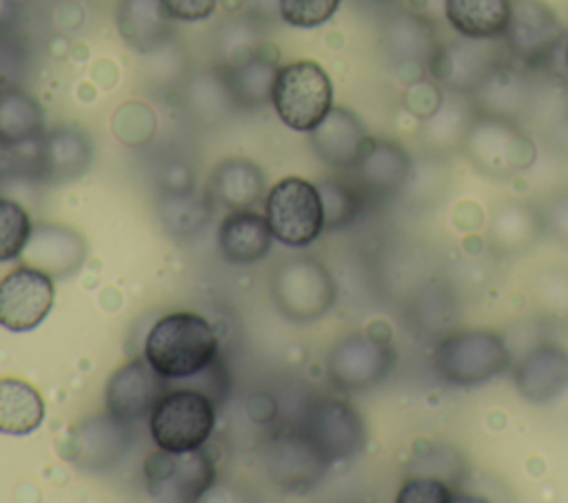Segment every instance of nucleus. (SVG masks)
Instances as JSON below:
<instances>
[{"label": "nucleus", "instance_id": "c756f323", "mask_svg": "<svg viewBox=\"0 0 568 503\" xmlns=\"http://www.w3.org/2000/svg\"><path fill=\"white\" fill-rule=\"evenodd\" d=\"M353 2L364 4V7H377V4H386V2H390V0H353Z\"/></svg>", "mask_w": 568, "mask_h": 503}, {"label": "nucleus", "instance_id": "ddd939ff", "mask_svg": "<svg viewBox=\"0 0 568 503\" xmlns=\"http://www.w3.org/2000/svg\"><path fill=\"white\" fill-rule=\"evenodd\" d=\"M390 348L373 337L353 335L331 355V374L342 388H366L390 366Z\"/></svg>", "mask_w": 568, "mask_h": 503}, {"label": "nucleus", "instance_id": "f8f14e48", "mask_svg": "<svg viewBox=\"0 0 568 503\" xmlns=\"http://www.w3.org/2000/svg\"><path fill=\"white\" fill-rule=\"evenodd\" d=\"M371 142L362 122L344 106H333L311 131V144L317 155L337 168H353Z\"/></svg>", "mask_w": 568, "mask_h": 503}, {"label": "nucleus", "instance_id": "6e6552de", "mask_svg": "<svg viewBox=\"0 0 568 503\" xmlns=\"http://www.w3.org/2000/svg\"><path fill=\"white\" fill-rule=\"evenodd\" d=\"M53 306V281L40 268L20 266L0 279V326L11 332L33 330Z\"/></svg>", "mask_w": 568, "mask_h": 503}, {"label": "nucleus", "instance_id": "aec40b11", "mask_svg": "<svg viewBox=\"0 0 568 503\" xmlns=\"http://www.w3.org/2000/svg\"><path fill=\"white\" fill-rule=\"evenodd\" d=\"M44 419V401L40 392L16 377L0 379V432L29 434Z\"/></svg>", "mask_w": 568, "mask_h": 503}, {"label": "nucleus", "instance_id": "b1692460", "mask_svg": "<svg viewBox=\"0 0 568 503\" xmlns=\"http://www.w3.org/2000/svg\"><path fill=\"white\" fill-rule=\"evenodd\" d=\"M357 168L362 182L368 188H393L397 186L406 171H408V160L404 151L390 142H371L362 160L353 166Z\"/></svg>", "mask_w": 568, "mask_h": 503}, {"label": "nucleus", "instance_id": "c85d7f7f", "mask_svg": "<svg viewBox=\"0 0 568 503\" xmlns=\"http://www.w3.org/2000/svg\"><path fill=\"white\" fill-rule=\"evenodd\" d=\"M166 9V13L173 20H184V22H197L206 20L213 11L217 0H160Z\"/></svg>", "mask_w": 568, "mask_h": 503}, {"label": "nucleus", "instance_id": "6ab92c4d", "mask_svg": "<svg viewBox=\"0 0 568 503\" xmlns=\"http://www.w3.org/2000/svg\"><path fill=\"white\" fill-rule=\"evenodd\" d=\"M264 188V177L257 164L244 157H229L217 164L211 191L231 211L253 208Z\"/></svg>", "mask_w": 568, "mask_h": 503}, {"label": "nucleus", "instance_id": "a211bd4d", "mask_svg": "<svg viewBox=\"0 0 568 503\" xmlns=\"http://www.w3.org/2000/svg\"><path fill=\"white\" fill-rule=\"evenodd\" d=\"M44 131L42 106L22 89L0 91V146L11 148L33 142Z\"/></svg>", "mask_w": 568, "mask_h": 503}, {"label": "nucleus", "instance_id": "4be33fe9", "mask_svg": "<svg viewBox=\"0 0 568 503\" xmlns=\"http://www.w3.org/2000/svg\"><path fill=\"white\" fill-rule=\"evenodd\" d=\"M124 425H126L124 421H118L111 414L82 423L78 428L80 434L73 439L75 443L73 459L91 468H102L111 463L126 448L129 432L124 430Z\"/></svg>", "mask_w": 568, "mask_h": 503}, {"label": "nucleus", "instance_id": "f257e3e1", "mask_svg": "<svg viewBox=\"0 0 568 503\" xmlns=\"http://www.w3.org/2000/svg\"><path fill=\"white\" fill-rule=\"evenodd\" d=\"M217 355L213 326L195 312L160 317L144 341V357L166 379H186L206 368Z\"/></svg>", "mask_w": 568, "mask_h": 503}, {"label": "nucleus", "instance_id": "9d476101", "mask_svg": "<svg viewBox=\"0 0 568 503\" xmlns=\"http://www.w3.org/2000/svg\"><path fill=\"white\" fill-rule=\"evenodd\" d=\"M164 374H160L146 357L133 359L118 368L106 383V410L118 421L131 423L149 417L162 394L169 390Z\"/></svg>", "mask_w": 568, "mask_h": 503}, {"label": "nucleus", "instance_id": "7ed1b4c3", "mask_svg": "<svg viewBox=\"0 0 568 503\" xmlns=\"http://www.w3.org/2000/svg\"><path fill=\"white\" fill-rule=\"evenodd\" d=\"M215 423L213 399L197 388L166 390L149 414V430L162 450H195L206 443Z\"/></svg>", "mask_w": 568, "mask_h": 503}, {"label": "nucleus", "instance_id": "4468645a", "mask_svg": "<svg viewBox=\"0 0 568 503\" xmlns=\"http://www.w3.org/2000/svg\"><path fill=\"white\" fill-rule=\"evenodd\" d=\"M273 230L266 215L251 208L231 211L220 224V250L233 264H255L260 261L273 244Z\"/></svg>", "mask_w": 568, "mask_h": 503}, {"label": "nucleus", "instance_id": "f03ea898", "mask_svg": "<svg viewBox=\"0 0 568 503\" xmlns=\"http://www.w3.org/2000/svg\"><path fill=\"white\" fill-rule=\"evenodd\" d=\"M271 104L288 129L311 133L333 109L331 78L313 60L284 64L275 71Z\"/></svg>", "mask_w": 568, "mask_h": 503}, {"label": "nucleus", "instance_id": "7c9ffc66", "mask_svg": "<svg viewBox=\"0 0 568 503\" xmlns=\"http://www.w3.org/2000/svg\"><path fill=\"white\" fill-rule=\"evenodd\" d=\"M564 53H566V66H568V40H566V51Z\"/></svg>", "mask_w": 568, "mask_h": 503}, {"label": "nucleus", "instance_id": "9b49d317", "mask_svg": "<svg viewBox=\"0 0 568 503\" xmlns=\"http://www.w3.org/2000/svg\"><path fill=\"white\" fill-rule=\"evenodd\" d=\"M302 432L326 456V461L348 459L364 443V428L357 412L335 399L317 403L308 412V421Z\"/></svg>", "mask_w": 568, "mask_h": 503}, {"label": "nucleus", "instance_id": "bb28decb", "mask_svg": "<svg viewBox=\"0 0 568 503\" xmlns=\"http://www.w3.org/2000/svg\"><path fill=\"white\" fill-rule=\"evenodd\" d=\"M324 204V224L328 226H342L353 217L357 211V199L353 188L337 184V182H326L324 186H317Z\"/></svg>", "mask_w": 568, "mask_h": 503}, {"label": "nucleus", "instance_id": "412c9836", "mask_svg": "<svg viewBox=\"0 0 568 503\" xmlns=\"http://www.w3.org/2000/svg\"><path fill=\"white\" fill-rule=\"evenodd\" d=\"M169 20L173 18L160 0H122L118 7L120 33L140 51H149L164 40Z\"/></svg>", "mask_w": 568, "mask_h": 503}, {"label": "nucleus", "instance_id": "20e7f679", "mask_svg": "<svg viewBox=\"0 0 568 503\" xmlns=\"http://www.w3.org/2000/svg\"><path fill=\"white\" fill-rule=\"evenodd\" d=\"M266 219L277 242L308 246L326 226L320 188L304 177L280 179L268 191Z\"/></svg>", "mask_w": 568, "mask_h": 503}, {"label": "nucleus", "instance_id": "1a4fd4ad", "mask_svg": "<svg viewBox=\"0 0 568 503\" xmlns=\"http://www.w3.org/2000/svg\"><path fill=\"white\" fill-rule=\"evenodd\" d=\"M273 279L275 301L288 317L315 319L333 304V281L313 259H291Z\"/></svg>", "mask_w": 568, "mask_h": 503}, {"label": "nucleus", "instance_id": "393cba45", "mask_svg": "<svg viewBox=\"0 0 568 503\" xmlns=\"http://www.w3.org/2000/svg\"><path fill=\"white\" fill-rule=\"evenodd\" d=\"M31 219L27 211L7 197H0V261L16 259L31 239Z\"/></svg>", "mask_w": 568, "mask_h": 503}, {"label": "nucleus", "instance_id": "a878e982", "mask_svg": "<svg viewBox=\"0 0 568 503\" xmlns=\"http://www.w3.org/2000/svg\"><path fill=\"white\" fill-rule=\"evenodd\" d=\"M342 0H277L282 20L291 27L313 29L333 18Z\"/></svg>", "mask_w": 568, "mask_h": 503}, {"label": "nucleus", "instance_id": "dca6fc26", "mask_svg": "<svg viewBox=\"0 0 568 503\" xmlns=\"http://www.w3.org/2000/svg\"><path fill=\"white\" fill-rule=\"evenodd\" d=\"M24 257L29 266L40 268L51 277L67 275L82 264L84 242L67 226H42L31 233Z\"/></svg>", "mask_w": 568, "mask_h": 503}, {"label": "nucleus", "instance_id": "f3484780", "mask_svg": "<svg viewBox=\"0 0 568 503\" xmlns=\"http://www.w3.org/2000/svg\"><path fill=\"white\" fill-rule=\"evenodd\" d=\"M444 13L459 35L488 40L504 35L510 0H444Z\"/></svg>", "mask_w": 568, "mask_h": 503}, {"label": "nucleus", "instance_id": "cd10ccee", "mask_svg": "<svg viewBox=\"0 0 568 503\" xmlns=\"http://www.w3.org/2000/svg\"><path fill=\"white\" fill-rule=\"evenodd\" d=\"M453 494L444 481L424 476L410 479L397 494V503H448Z\"/></svg>", "mask_w": 568, "mask_h": 503}, {"label": "nucleus", "instance_id": "2eb2a0df", "mask_svg": "<svg viewBox=\"0 0 568 503\" xmlns=\"http://www.w3.org/2000/svg\"><path fill=\"white\" fill-rule=\"evenodd\" d=\"M515 386L532 403L555 399L568 386V352L559 346L532 350L515 370Z\"/></svg>", "mask_w": 568, "mask_h": 503}, {"label": "nucleus", "instance_id": "0eeeda50", "mask_svg": "<svg viewBox=\"0 0 568 503\" xmlns=\"http://www.w3.org/2000/svg\"><path fill=\"white\" fill-rule=\"evenodd\" d=\"M504 35L515 58L537 66L555 55L564 24L544 0H513Z\"/></svg>", "mask_w": 568, "mask_h": 503}, {"label": "nucleus", "instance_id": "5701e85b", "mask_svg": "<svg viewBox=\"0 0 568 503\" xmlns=\"http://www.w3.org/2000/svg\"><path fill=\"white\" fill-rule=\"evenodd\" d=\"M91 160V144L78 129H58L42 142V164L55 179L80 175Z\"/></svg>", "mask_w": 568, "mask_h": 503}, {"label": "nucleus", "instance_id": "39448f33", "mask_svg": "<svg viewBox=\"0 0 568 503\" xmlns=\"http://www.w3.org/2000/svg\"><path fill=\"white\" fill-rule=\"evenodd\" d=\"M439 374L455 386H477L499 374L508 363L504 339L488 330H468L446 337L435 355Z\"/></svg>", "mask_w": 568, "mask_h": 503}, {"label": "nucleus", "instance_id": "423d86ee", "mask_svg": "<svg viewBox=\"0 0 568 503\" xmlns=\"http://www.w3.org/2000/svg\"><path fill=\"white\" fill-rule=\"evenodd\" d=\"M144 479L153 499L191 503L211 487L215 468L200 448L182 452L158 448L144 461Z\"/></svg>", "mask_w": 568, "mask_h": 503}]
</instances>
